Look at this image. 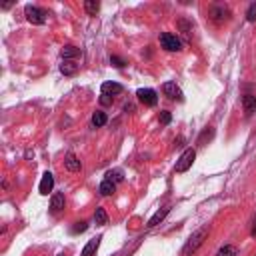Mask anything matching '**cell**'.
Instances as JSON below:
<instances>
[{
  "label": "cell",
  "instance_id": "cell-1",
  "mask_svg": "<svg viewBox=\"0 0 256 256\" xmlns=\"http://www.w3.org/2000/svg\"><path fill=\"white\" fill-rule=\"evenodd\" d=\"M206 236H208V226H202V228H198V230H194L190 236H188V240H186V244L182 246V256H192L200 246L204 244V240H206Z\"/></svg>",
  "mask_w": 256,
  "mask_h": 256
},
{
  "label": "cell",
  "instance_id": "cell-2",
  "mask_svg": "<svg viewBox=\"0 0 256 256\" xmlns=\"http://www.w3.org/2000/svg\"><path fill=\"white\" fill-rule=\"evenodd\" d=\"M194 158H196V150L194 148H186L184 152H182L180 154V158L176 160V166H174V170L176 172H186L190 166H192V164H194Z\"/></svg>",
  "mask_w": 256,
  "mask_h": 256
},
{
  "label": "cell",
  "instance_id": "cell-3",
  "mask_svg": "<svg viewBox=\"0 0 256 256\" xmlns=\"http://www.w3.org/2000/svg\"><path fill=\"white\" fill-rule=\"evenodd\" d=\"M160 44L164 50L168 52H180L182 50V42L176 34H170V32H162L160 34Z\"/></svg>",
  "mask_w": 256,
  "mask_h": 256
},
{
  "label": "cell",
  "instance_id": "cell-4",
  "mask_svg": "<svg viewBox=\"0 0 256 256\" xmlns=\"http://www.w3.org/2000/svg\"><path fill=\"white\" fill-rule=\"evenodd\" d=\"M24 16H26V20L32 22V24H44L46 22V12L38 6H32V4H28L24 8Z\"/></svg>",
  "mask_w": 256,
  "mask_h": 256
},
{
  "label": "cell",
  "instance_id": "cell-5",
  "mask_svg": "<svg viewBox=\"0 0 256 256\" xmlns=\"http://www.w3.org/2000/svg\"><path fill=\"white\" fill-rule=\"evenodd\" d=\"M210 20L212 22H216V24H222V22H226L228 18H230V10H228V6H224V4H214V6H210Z\"/></svg>",
  "mask_w": 256,
  "mask_h": 256
},
{
  "label": "cell",
  "instance_id": "cell-6",
  "mask_svg": "<svg viewBox=\"0 0 256 256\" xmlns=\"http://www.w3.org/2000/svg\"><path fill=\"white\" fill-rule=\"evenodd\" d=\"M162 92H164V96H166L168 100H178V102L184 100V96H182V90L176 86V82H164L162 84Z\"/></svg>",
  "mask_w": 256,
  "mask_h": 256
},
{
  "label": "cell",
  "instance_id": "cell-7",
  "mask_svg": "<svg viewBox=\"0 0 256 256\" xmlns=\"http://www.w3.org/2000/svg\"><path fill=\"white\" fill-rule=\"evenodd\" d=\"M136 96L146 106H156V102H158V96H156V92H154L152 88H140L138 92H136Z\"/></svg>",
  "mask_w": 256,
  "mask_h": 256
},
{
  "label": "cell",
  "instance_id": "cell-8",
  "mask_svg": "<svg viewBox=\"0 0 256 256\" xmlns=\"http://www.w3.org/2000/svg\"><path fill=\"white\" fill-rule=\"evenodd\" d=\"M64 206H66V198H64V194L62 192H54L52 194V198H50V214H60L62 210H64Z\"/></svg>",
  "mask_w": 256,
  "mask_h": 256
},
{
  "label": "cell",
  "instance_id": "cell-9",
  "mask_svg": "<svg viewBox=\"0 0 256 256\" xmlns=\"http://www.w3.org/2000/svg\"><path fill=\"white\" fill-rule=\"evenodd\" d=\"M242 108H244L246 118H250V116L256 112V94L244 92V96H242Z\"/></svg>",
  "mask_w": 256,
  "mask_h": 256
},
{
  "label": "cell",
  "instance_id": "cell-10",
  "mask_svg": "<svg viewBox=\"0 0 256 256\" xmlns=\"http://www.w3.org/2000/svg\"><path fill=\"white\" fill-rule=\"evenodd\" d=\"M52 188H54V176L50 172H44V176L40 180V186H38V192L46 196L48 192H52Z\"/></svg>",
  "mask_w": 256,
  "mask_h": 256
},
{
  "label": "cell",
  "instance_id": "cell-11",
  "mask_svg": "<svg viewBox=\"0 0 256 256\" xmlns=\"http://www.w3.org/2000/svg\"><path fill=\"white\" fill-rule=\"evenodd\" d=\"M122 90H124V86L118 82H104L102 84V94H106V96H118Z\"/></svg>",
  "mask_w": 256,
  "mask_h": 256
},
{
  "label": "cell",
  "instance_id": "cell-12",
  "mask_svg": "<svg viewBox=\"0 0 256 256\" xmlns=\"http://www.w3.org/2000/svg\"><path fill=\"white\" fill-rule=\"evenodd\" d=\"M176 26H178L180 34L184 36L186 40H190V38H192V30H194V26H192V22H190V20H186V18H180Z\"/></svg>",
  "mask_w": 256,
  "mask_h": 256
},
{
  "label": "cell",
  "instance_id": "cell-13",
  "mask_svg": "<svg viewBox=\"0 0 256 256\" xmlns=\"http://www.w3.org/2000/svg\"><path fill=\"white\" fill-rule=\"evenodd\" d=\"M100 240H102V236H96V238L88 240V244L82 248V254H80V256H96V250H98V246H100Z\"/></svg>",
  "mask_w": 256,
  "mask_h": 256
},
{
  "label": "cell",
  "instance_id": "cell-14",
  "mask_svg": "<svg viewBox=\"0 0 256 256\" xmlns=\"http://www.w3.org/2000/svg\"><path fill=\"white\" fill-rule=\"evenodd\" d=\"M78 68H80V64H76L74 60H64L60 64V72H62L64 76H74L76 72H78Z\"/></svg>",
  "mask_w": 256,
  "mask_h": 256
},
{
  "label": "cell",
  "instance_id": "cell-15",
  "mask_svg": "<svg viewBox=\"0 0 256 256\" xmlns=\"http://www.w3.org/2000/svg\"><path fill=\"white\" fill-rule=\"evenodd\" d=\"M64 166H66V170H70V172H78L80 168H82V164H80V160L74 156V154H66V160H64Z\"/></svg>",
  "mask_w": 256,
  "mask_h": 256
},
{
  "label": "cell",
  "instance_id": "cell-16",
  "mask_svg": "<svg viewBox=\"0 0 256 256\" xmlns=\"http://www.w3.org/2000/svg\"><path fill=\"white\" fill-rule=\"evenodd\" d=\"M168 212H170V206H162V208H160V210H158V212H156V214L150 218V220H148V224H146V226H148V228H154L156 224H160V222L164 220V216H166Z\"/></svg>",
  "mask_w": 256,
  "mask_h": 256
},
{
  "label": "cell",
  "instance_id": "cell-17",
  "mask_svg": "<svg viewBox=\"0 0 256 256\" xmlns=\"http://www.w3.org/2000/svg\"><path fill=\"white\" fill-rule=\"evenodd\" d=\"M114 190H116V184L112 180H102L100 182V186H98V192L102 194V196H110V194H114Z\"/></svg>",
  "mask_w": 256,
  "mask_h": 256
},
{
  "label": "cell",
  "instance_id": "cell-18",
  "mask_svg": "<svg viewBox=\"0 0 256 256\" xmlns=\"http://www.w3.org/2000/svg\"><path fill=\"white\" fill-rule=\"evenodd\" d=\"M78 56H80V50H78L76 46L68 44V46L62 48V58H64V60H76Z\"/></svg>",
  "mask_w": 256,
  "mask_h": 256
},
{
  "label": "cell",
  "instance_id": "cell-19",
  "mask_svg": "<svg viewBox=\"0 0 256 256\" xmlns=\"http://www.w3.org/2000/svg\"><path fill=\"white\" fill-rule=\"evenodd\" d=\"M84 10L90 16H96V12L100 10V2H96V0H86V2H84Z\"/></svg>",
  "mask_w": 256,
  "mask_h": 256
},
{
  "label": "cell",
  "instance_id": "cell-20",
  "mask_svg": "<svg viewBox=\"0 0 256 256\" xmlns=\"http://www.w3.org/2000/svg\"><path fill=\"white\" fill-rule=\"evenodd\" d=\"M94 222H96L98 226L108 224V214H106L104 208H96V212H94Z\"/></svg>",
  "mask_w": 256,
  "mask_h": 256
},
{
  "label": "cell",
  "instance_id": "cell-21",
  "mask_svg": "<svg viewBox=\"0 0 256 256\" xmlns=\"http://www.w3.org/2000/svg\"><path fill=\"white\" fill-rule=\"evenodd\" d=\"M106 122H108V118H106L104 112H94V116H92V126H94V128H100V126H104Z\"/></svg>",
  "mask_w": 256,
  "mask_h": 256
},
{
  "label": "cell",
  "instance_id": "cell-22",
  "mask_svg": "<svg viewBox=\"0 0 256 256\" xmlns=\"http://www.w3.org/2000/svg\"><path fill=\"white\" fill-rule=\"evenodd\" d=\"M236 254H238V248L232 246V244H226L218 250V256H236Z\"/></svg>",
  "mask_w": 256,
  "mask_h": 256
},
{
  "label": "cell",
  "instance_id": "cell-23",
  "mask_svg": "<svg viewBox=\"0 0 256 256\" xmlns=\"http://www.w3.org/2000/svg\"><path fill=\"white\" fill-rule=\"evenodd\" d=\"M212 136H214V130L212 128H206V130L200 134V138H198V144H204L206 140H212Z\"/></svg>",
  "mask_w": 256,
  "mask_h": 256
},
{
  "label": "cell",
  "instance_id": "cell-24",
  "mask_svg": "<svg viewBox=\"0 0 256 256\" xmlns=\"http://www.w3.org/2000/svg\"><path fill=\"white\" fill-rule=\"evenodd\" d=\"M246 20H248V22H254V20H256V2H252V4L248 6V10H246Z\"/></svg>",
  "mask_w": 256,
  "mask_h": 256
},
{
  "label": "cell",
  "instance_id": "cell-25",
  "mask_svg": "<svg viewBox=\"0 0 256 256\" xmlns=\"http://www.w3.org/2000/svg\"><path fill=\"white\" fill-rule=\"evenodd\" d=\"M106 176H108V180H112V182H114V184H116V182H120V180L124 178L120 170H110V172H108Z\"/></svg>",
  "mask_w": 256,
  "mask_h": 256
},
{
  "label": "cell",
  "instance_id": "cell-26",
  "mask_svg": "<svg viewBox=\"0 0 256 256\" xmlns=\"http://www.w3.org/2000/svg\"><path fill=\"white\" fill-rule=\"evenodd\" d=\"M86 228H88V224L82 220V222H76L74 226H72V234H80V232H86Z\"/></svg>",
  "mask_w": 256,
  "mask_h": 256
},
{
  "label": "cell",
  "instance_id": "cell-27",
  "mask_svg": "<svg viewBox=\"0 0 256 256\" xmlns=\"http://www.w3.org/2000/svg\"><path fill=\"white\" fill-rule=\"evenodd\" d=\"M170 120H172V114L168 110H162L160 112V124H170Z\"/></svg>",
  "mask_w": 256,
  "mask_h": 256
},
{
  "label": "cell",
  "instance_id": "cell-28",
  "mask_svg": "<svg viewBox=\"0 0 256 256\" xmlns=\"http://www.w3.org/2000/svg\"><path fill=\"white\" fill-rule=\"evenodd\" d=\"M110 62H112V66H116V68H122L126 62L122 60V58H118V56H110Z\"/></svg>",
  "mask_w": 256,
  "mask_h": 256
},
{
  "label": "cell",
  "instance_id": "cell-29",
  "mask_svg": "<svg viewBox=\"0 0 256 256\" xmlns=\"http://www.w3.org/2000/svg\"><path fill=\"white\" fill-rule=\"evenodd\" d=\"M100 102H102L104 106H108V104H112V96H106V94H102V98H100Z\"/></svg>",
  "mask_w": 256,
  "mask_h": 256
},
{
  "label": "cell",
  "instance_id": "cell-30",
  "mask_svg": "<svg viewBox=\"0 0 256 256\" xmlns=\"http://www.w3.org/2000/svg\"><path fill=\"white\" fill-rule=\"evenodd\" d=\"M250 234L256 238V216H254V222H252V230H250Z\"/></svg>",
  "mask_w": 256,
  "mask_h": 256
},
{
  "label": "cell",
  "instance_id": "cell-31",
  "mask_svg": "<svg viewBox=\"0 0 256 256\" xmlns=\"http://www.w3.org/2000/svg\"><path fill=\"white\" fill-rule=\"evenodd\" d=\"M58 256H64V254H58Z\"/></svg>",
  "mask_w": 256,
  "mask_h": 256
}]
</instances>
